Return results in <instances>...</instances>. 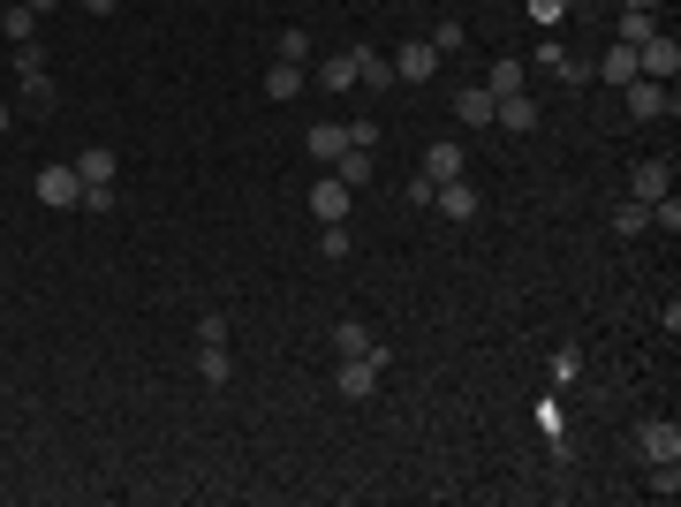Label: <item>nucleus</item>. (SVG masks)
Returning a JSON list of instances; mask_svg holds the SVG:
<instances>
[{
	"instance_id": "f257e3e1",
	"label": "nucleus",
	"mask_w": 681,
	"mask_h": 507,
	"mask_svg": "<svg viewBox=\"0 0 681 507\" xmlns=\"http://www.w3.org/2000/svg\"><path fill=\"white\" fill-rule=\"evenodd\" d=\"M379 379H386V348H379V341H371L363 356H340V371H334V386L348 394V401H371Z\"/></svg>"
},
{
	"instance_id": "f03ea898",
	"label": "nucleus",
	"mask_w": 681,
	"mask_h": 507,
	"mask_svg": "<svg viewBox=\"0 0 681 507\" xmlns=\"http://www.w3.org/2000/svg\"><path fill=\"white\" fill-rule=\"evenodd\" d=\"M636 76H652V84H674L681 76V38L674 30H652V38L636 46Z\"/></svg>"
},
{
	"instance_id": "7ed1b4c3",
	"label": "nucleus",
	"mask_w": 681,
	"mask_h": 507,
	"mask_svg": "<svg viewBox=\"0 0 681 507\" xmlns=\"http://www.w3.org/2000/svg\"><path fill=\"white\" fill-rule=\"evenodd\" d=\"M30 189H38L46 212H76V205H84V174H76V168H38Z\"/></svg>"
},
{
	"instance_id": "20e7f679",
	"label": "nucleus",
	"mask_w": 681,
	"mask_h": 507,
	"mask_svg": "<svg viewBox=\"0 0 681 507\" xmlns=\"http://www.w3.org/2000/svg\"><path fill=\"white\" fill-rule=\"evenodd\" d=\"M386 61H394V84H432V76H439V46H432V38H409V46H394Z\"/></svg>"
},
{
	"instance_id": "39448f33",
	"label": "nucleus",
	"mask_w": 681,
	"mask_h": 507,
	"mask_svg": "<svg viewBox=\"0 0 681 507\" xmlns=\"http://www.w3.org/2000/svg\"><path fill=\"white\" fill-rule=\"evenodd\" d=\"M629 91V122H674V84H652V76H636V84H621Z\"/></svg>"
},
{
	"instance_id": "423d86ee",
	"label": "nucleus",
	"mask_w": 681,
	"mask_h": 507,
	"mask_svg": "<svg viewBox=\"0 0 681 507\" xmlns=\"http://www.w3.org/2000/svg\"><path fill=\"white\" fill-rule=\"evenodd\" d=\"M636 455L644 462H681V424H667V417L636 424Z\"/></svg>"
},
{
	"instance_id": "0eeeda50",
	"label": "nucleus",
	"mask_w": 681,
	"mask_h": 507,
	"mask_svg": "<svg viewBox=\"0 0 681 507\" xmlns=\"http://www.w3.org/2000/svg\"><path fill=\"white\" fill-rule=\"evenodd\" d=\"M493 114H500V99H493L485 84H462V91H455V122H462V129H493Z\"/></svg>"
},
{
	"instance_id": "6e6552de",
	"label": "nucleus",
	"mask_w": 681,
	"mask_h": 507,
	"mask_svg": "<svg viewBox=\"0 0 681 507\" xmlns=\"http://www.w3.org/2000/svg\"><path fill=\"white\" fill-rule=\"evenodd\" d=\"M348 197H356V189H348V182H334V174H326V182H311V220H319V227L348 220Z\"/></svg>"
},
{
	"instance_id": "1a4fd4ad",
	"label": "nucleus",
	"mask_w": 681,
	"mask_h": 507,
	"mask_svg": "<svg viewBox=\"0 0 681 507\" xmlns=\"http://www.w3.org/2000/svg\"><path fill=\"white\" fill-rule=\"evenodd\" d=\"M530 61H545V76H560V84H591V61H575V53H568L560 38H545V46H537Z\"/></svg>"
},
{
	"instance_id": "9d476101",
	"label": "nucleus",
	"mask_w": 681,
	"mask_h": 507,
	"mask_svg": "<svg viewBox=\"0 0 681 507\" xmlns=\"http://www.w3.org/2000/svg\"><path fill=\"white\" fill-rule=\"evenodd\" d=\"M674 189V160H644V168L629 174V197H644V205H659Z\"/></svg>"
},
{
	"instance_id": "9b49d317",
	"label": "nucleus",
	"mask_w": 681,
	"mask_h": 507,
	"mask_svg": "<svg viewBox=\"0 0 681 507\" xmlns=\"http://www.w3.org/2000/svg\"><path fill=\"white\" fill-rule=\"evenodd\" d=\"M432 205H439L447 220H478V205H485V197H478V189L455 174V182H439V189H432Z\"/></svg>"
},
{
	"instance_id": "f8f14e48",
	"label": "nucleus",
	"mask_w": 681,
	"mask_h": 507,
	"mask_svg": "<svg viewBox=\"0 0 681 507\" xmlns=\"http://www.w3.org/2000/svg\"><path fill=\"white\" fill-rule=\"evenodd\" d=\"M189 363H197V379H205V386H227V371H235L227 341H197V356H189Z\"/></svg>"
},
{
	"instance_id": "ddd939ff",
	"label": "nucleus",
	"mask_w": 681,
	"mask_h": 507,
	"mask_svg": "<svg viewBox=\"0 0 681 507\" xmlns=\"http://www.w3.org/2000/svg\"><path fill=\"white\" fill-rule=\"evenodd\" d=\"M485 91H493V99H515V91H530V69H522V61H493V69H485Z\"/></svg>"
},
{
	"instance_id": "4468645a",
	"label": "nucleus",
	"mask_w": 681,
	"mask_h": 507,
	"mask_svg": "<svg viewBox=\"0 0 681 507\" xmlns=\"http://www.w3.org/2000/svg\"><path fill=\"white\" fill-rule=\"evenodd\" d=\"M304 145H311V160H319V168H334L340 152H348V129H340V122H319Z\"/></svg>"
},
{
	"instance_id": "2eb2a0df",
	"label": "nucleus",
	"mask_w": 681,
	"mask_h": 507,
	"mask_svg": "<svg viewBox=\"0 0 681 507\" xmlns=\"http://www.w3.org/2000/svg\"><path fill=\"white\" fill-rule=\"evenodd\" d=\"M462 174V145H424V182L439 189V182H455Z\"/></svg>"
},
{
	"instance_id": "dca6fc26",
	"label": "nucleus",
	"mask_w": 681,
	"mask_h": 507,
	"mask_svg": "<svg viewBox=\"0 0 681 507\" xmlns=\"http://www.w3.org/2000/svg\"><path fill=\"white\" fill-rule=\"evenodd\" d=\"M598 76H606L614 91H621V84H636V46H621V38H614V46H606V61H598Z\"/></svg>"
},
{
	"instance_id": "f3484780",
	"label": "nucleus",
	"mask_w": 681,
	"mask_h": 507,
	"mask_svg": "<svg viewBox=\"0 0 681 507\" xmlns=\"http://www.w3.org/2000/svg\"><path fill=\"white\" fill-rule=\"evenodd\" d=\"M356 84H363V91H386V84H394V61L371 53V46H356Z\"/></svg>"
},
{
	"instance_id": "a211bd4d",
	"label": "nucleus",
	"mask_w": 681,
	"mask_h": 507,
	"mask_svg": "<svg viewBox=\"0 0 681 507\" xmlns=\"http://www.w3.org/2000/svg\"><path fill=\"white\" fill-rule=\"evenodd\" d=\"M493 122H500V129H515V137H522V129H537V99H530V91H515V99H500V114H493Z\"/></svg>"
},
{
	"instance_id": "6ab92c4d",
	"label": "nucleus",
	"mask_w": 681,
	"mask_h": 507,
	"mask_svg": "<svg viewBox=\"0 0 681 507\" xmlns=\"http://www.w3.org/2000/svg\"><path fill=\"white\" fill-rule=\"evenodd\" d=\"M319 84H326V91H356V46H348V53H326V61H319Z\"/></svg>"
},
{
	"instance_id": "aec40b11",
	"label": "nucleus",
	"mask_w": 681,
	"mask_h": 507,
	"mask_svg": "<svg viewBox=\"0 0 681 507\" xmlns=\"http://www.w3.org/2000/svg\"><path fill=\"white\" fill-rule=\"evenodd\" d=\"M76 174H84V182H114V174H122V160H114L107 145H84V152H76Z\"/></svg>"
},
{
	"instance_id": "412c9836",
	"label": "nucleus",
	"mask_w": 681,
	"mask_h": 507,
	"mask_svg": "<svg viewBox=\"0 0 681 507\" xmlns=\"http://www.w3.org/2000/svg\"><path fill=\"white\" fill-rule=\"evenodd\" d=\"M30 30H38V15H30L23 0H8V8H0V38H8V46H30Z\"/></svg>"
},
{
	"instance_id": "4be33fe9",
	"label": "nucleus",
	"mask_w": 681,
	"mask_h": 507,
	"mask_svg": "<svg viewBox=\"0 0 681 507\" xmlns=\"http://www.w3.org/2000/svg\"><path fill=\"white\" fill-rule=\"evenodd\" d=\"M304 91V61H273L265 69V99H296Z\"/></svg>"
},
{
	"instance_id": "5701e85b",
	"label": "nucleus",
	"mask_w": 681,
	"mask_h": 507,
	"mask_svg": "<svg viewBox=\"0 0 681 507\" xmlns=\"http://www.w3.org/2000/svg\"><path fill=\"white\" fill-rule=\"evenodd\" d=\"M644 227H652V205L644 197H621L614 205V235H644Z\"/></svg>"
},
{
	"instance_id": "b1692460",
	"label": "nucleus",
	"mask_w": 681,
	"mask_h": 507,
	"mask_svg": "<svg viewBox=\"0 0 681 507\" xmlns=\"http://www.w3.org/2000/svg\"><path fill=\"white\" fill-rule=\"evenodd\" d=\"M652 30H659V8H629L621 15V46H644Z\"/></svg>"
},
{
	"instance_id": "393cba45",
	"label": "nucleus",
	"mask_w": 681,
	"mask_h": 507,
	"mask_svg": "<svg viewBox=\"0 0 681 507\" xmlns=\"http://www.w3.org/2000/svg\"><path fill=\"white\" fill-rule=\"evenodd\" d=\"M53 99H61V91H53V76H46V69H38V76H23V107H30V114H53Z\"/></svg>"
},
{
	"instance_id": "a878e982",
	"label": "nucleus",
	"mask_w": 681,
	"mask_h": 507,
	"mask_svg": "<svg viewBox=\"0 0 681 507\" xmlns=\"http://www.w3.org/2000/svg\"><path fill=\"white\" fill-rule=\"evenodd\" d=\"M334 182H348V189H363V182H371V152H356V145H348V152L334 160Z\"/></svg>"
},
{
	"instance_id": "bb28decb",
	"label": "nucleus",
	"mask_w": 681,
	"mask_h": 507,
	"mask_svg": "<svg viewBox=\"0 0 681 507\" xmlns=\"http://www.w3.org/2000/svg\"><path fill=\"white\" fill-rule=\"evenodd\" d=\"M334 348H340V356H363V348H371V326H363V319H340V326H334Z\"/></svg>"
},
{
	"instance_id": "cd10ccee",
	"label": "nucleus",
	"mask_w": 681,
	"mask_h": 507,
	"mask_svg": "<svg viewBox=\"0 0 681 507\" xmlns=\"http://www.w3.org/2000/svg\"><path fill=\"white\" fill-rule=\"evenodd\" d=\"M652 227H659V235H681V197H674V189L652 205Z\"/></svg>"
},
{
	"instance_id": "c85d7f7f",
	"label": "nucleus",
	"mask_w": 681,
	"mask_h": 507,
	"mask_svg": "<svg viewBox=\"0 0 681 507\" xmlns=\"http://www.w3.org/2000/svg\"><path fill=\"white\" fill-rule=\"evenodd\" d=\"M319 250H326V258H348V250H356V235H348V220H334V227H319Z\"/></svg>"
},
{
	"instance_id": "c756f323",
	"label": "nucleus",
	"mask_w": 681,
	"mask_h": 507,
	"mask_svg": "<svg viewBox=\"0 0 681 507\" xmlns=\"http://www.w3.org/2000/svg\"><path fill=\"white\" fill-rule=\"evenodd\" d=\"M522 8H530V23H537V30H553V23H560L575 0H522Z\"/></svg>"
},
{
	"instance_id": "7c9ffc66",
	"label": "nucleus",
	"mask_w": 681,
	"mask_h": 507,
	"mask_svg": "<svg viewBox=\"0 0 681 507\" xmlns=\"http://www.w3.org/2000/svg\"><path fill=\"white\" fill-rule=\"evenodd\" d=\"M652 493L674 500V493H681V462H652Z\"/></svg>"
},
{
	"instance_id": "2f4dec72",
	"label": "nucleus",
	"mask_w": 681,
	"mask_h": 507,
	"mask_svg": "<svg viewBox=\"0 0 681 507\" xmlns=\"http://www.w3.org/2000/svg\"><path fill=\"white\" fill-rule=\"evenodd\" d=\"M432 46H439V53H462V46H470V30H462V23H455V15H447V23H439V30H432Z\"/></svg>"
},
{
	"instance_id": "473e14b6",
	"label": "nucleus",
	"mask_w": 681,
	"mask_h": 507,
	"mask_svg": "<svg viewBox=\"0 0 681 507\" xmlns=\"http://www.w3.org/2000/svg\"><path fill=\"white\" fill-rule=\"evenodd\" d=\"M553 379L575 386V379H583V356H575V348H553Z\"/></svg>"
},
{
	"instance_id": "72a5a7b5",
	"label": "nucleus",
	"mask_w": 681,
	"mask_h": 507,
	"mask_svg": "<svg viewBox=\"0 0 681 507\" xmlns=\"http://www.w3.org/2000/svg\"><path fill=\"white\" fill-rule=\"evenodd\" d=\"M84 212H114V182H84Z\"/></svg>"
},
{
	"instance_id": "f704fd0d",
	"label": "nucleus",
	"mask_w": 681,
	"mask_h": 507,
	"mask_svg": "<svg viewBox=\"0 0 681 507\" xmlns=\"http://www.w3.org/2000/svg\"><path fill=\"white\" fill-rule=\"evenodd\" d=\"M281 61H311V38L304 30H281Z\"/></svg>"
},
{
	"instance_id": "c9c22d12",
	"label": "nucleus",
	"mask_w": 681,
	"mask_h": 507,
	"mask_svg": "<svg viewBox=\"0 0 681 507\" xmlns=\"http://www.w3.org/2000/svg\"><path fill=\"white\" fill-rule=\"evenodd\" d=\"M537 424H545V440H553V447H560V432H568V417H560V409H553V401H537Z\"/></svg>"
},
{
	"instance_id": "e433bc0d",
	"label": "nucleus",
	"mask_w": 681,
	"mask_h": 507,
	"mask_svg": "<svg viewBox=\"0 0 681 507\" xmlns=\"http://www.w3.org/2000/svg\"><path fill=\"white\" fill-rule=\"evenodd\" d=\"M197 341H227V311H205V319H197Z\"/></svg>"
},
{
	"instance_id": "4c0bfd02",
	"label": "nucleus",
	"mask_w": 681,
	"mask_h": 507,
	"mask_svg": "<svg viewBox=\"0 0 681 507\" xmlns=\"http://www.w3.org/2000/svg\"><path fill=\"white\" fill-rule=\"evenodd\" d=\"M84 8H91V15H114V8H122V0H84Z\"/></svg>"
},
{
	"instance_id": "58836bf2",
	"label": "nucleus",
	"mask_w": 681,
	"mask_h": 507,
	"mask_svg": "<svg viewBox=\"0 0 681 507\" xmlns=\"http://www.w3.org/2000/svg\"><path fill=\"white\" fill-rule=\"evenodd\" d=\"M8 129H15V107H8V99H0V137H8Z\"/></svg>"
},
{
	"instance_id": "ea45409f",
	"label": "nucleus",
	"mask_w": 681,
	"mask_h": 507,
	"mask_svg": "<svg viewBox=\"0 0 681 507\" xmlns=\"http://www.w3.org/2000/svg\"><path fill=\"white\" fill-rule=\"evenodd\" d=\"M23 8H30V15H53V8H61V0H23Z\"/></svg>"
},
{
	"instance_id": "a19ab883",
	"label": "nucleus",
	"mask_w": 681,
	"mask_h": 507,
	"mask_svg": "<svg viewBox=\"0 0 681 507\" xmlns=\"http://www.w3.org/2000/svg\"><path fill=\"white\" fill-rule=\"evenodd\" d=\"M629 8H659V0H629Z\"/></svg>"
}]
</instances>
